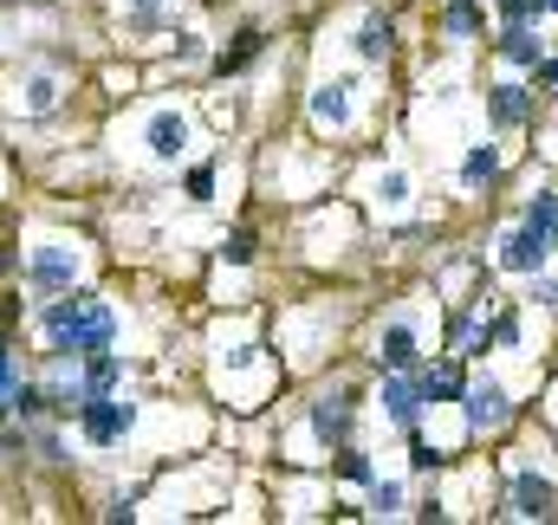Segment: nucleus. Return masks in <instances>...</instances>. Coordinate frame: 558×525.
Wrapping results in <instances>:
<instances>
[{"label":"nucleus","mask_w":558,"mask_h":525,"mask_svg":"<svg viewBox=\"0 0 558 525\" xmlns=\"http://www.w3.org/2000/svg\"><path fill=\"white\" fill-rule=\"evenodd\" d=\"M377 364H384V370H422L416 318H384V331H377Z\"/></svg>","instance_id":"obj_6"},{"label":"nucleus","mask_w":558,"mask_h":525,"mask_svg":"<svg viewBox=\"0 0 558 525\" xmlns=\"http://www.w3.org/2000/svg\"><path fill=\"white\" fill-rule=\"evenodd\" d=\"M390 52H397V26H390L384 13H371V20L357 26V59H364V65H384Z\"/></svg>","instance_id":"obj_16"},{"label":"nucleus","mask_w":558,"mask_h":525,"mask_svg":"<svg viewBox=\"0 0 558 525\" xmlns=\"http://www.w3.org/2000/svg\"><path fill=\"white\" fill-rule=\"evenodd\" d=\"M72 279H78V247H33V260H26V285L33 292H72Z\"/></svg>","instance_id":"obj_5"},{"label":"nucleus","mask_w":558,"mask_h":525,"mask_svg":"<svg viewBox=\"0 0 558 525\" xmlns=\"http://www.w3.org/2000/svg\"><path fill=\"white\" fill-rule=\"evenodd\" d=\"M7 266H13V254H7V247H0V272H7Z\"/></svg>","instance_id":"obj_38"},{"label":"nucleus","mask_w":558,"mask_h":525,"mask_svg":"<svg viewBox=\"0 0 558 525\" xmlns=\"http://www.w3.org/2000/svg\"><path fill=\"white\" fill-rule=\"evenodd\" d=\"M546 260H553V241H546L539 228H526V221L507 228V241H500V266H507V272H539Z\"/></svg>","instance_id":"obj_8"},{"label":"nucleus","mask_w":558,"mask_h":525,"mask_svg":"<svg viewBox=\"0 0 558 525\" xmlns=\"http://www.w3.org/2000/svg\"><path fill=\"white\" fill-rule=\"evenodd\" d=\"M533 305H546V312H558V279H539V285H533Z\"/></svg>","instance_id":"obj_34"},{"label":"nucleus","mask_w":558,"mask_h":525,"mask_svg":"<svg viewBox=\"0 0 558 525\" xmlns=\"http://www.w3.org/2000/svg\"><path fill=\"white\" fill-rule=\"evenodd\" d=\"M533 78H539V91H558V52H553V59H539V72H533Z\"/></svg>","instance_id":"obj_36"},{"label":"nucleus","mask_w":558,"mask_h":525,"mask_svg":"<svg viewBox=\"0 0 558 525\" xmlns=\"http://www.w3.org/2000/svg\"><path fill=\"white\" fill-rule=\"evenodd\" d=\"M494 52H500L507 65H520V72H539V59H546V39H539L533 26H507V33L494 39Z\"/></svg>","instance_id":"obj_13"},{"label":"nucleus","mask_w":558,"mask_h":525,"mask_svg":"<svg viewBox=\"0 0 558 525\" xmlns=\"http://www.w3.org/2000/svg\"><path fill=\"white\" fill-rule=\"evenodd\" d=\"M312 124L318 131H344L351 124V78H331L312 91Z\"/></svg>","instance_id":"obj_11"},{"label":"nucleus","mask_w":558,"mask_h":525,"mask_svg":"<svg viewBox=\"0 0 558 525\" xmlns=\"http://www.w3.org/2000/svg\"><path fill=\"white\" fill-rule=\"evenodd\" d=\"M215 195V169L202 162V169H189V202H208Z\"/></svg>","instance_id":"obj_31"},{"label":"nucleus","mask_w":558,"mask_h":525,"mask_svg":"<svg viewBox=\"0 0 558 525\" xmlns=\"http://www.w3.org/2000/svg\"><path fill=\"white\" fill-rule=\"evenodd\" d=\"M487 325H494V344H500V351H520V338H526V325H520V312H494Z\"/></svg>","instance_id":"obj_25"},{"label":"nucleus","mask_w":558,"mask_h":525,"mask_svg":"<svg viewBox=\"0 0 558 525\" xmlns=\"http://www.w3.org/2000/svg\"><path fill=\"white\" fill-rule=\"evenodd\" d=\"M52 402H46V383H13L7 390V415H26V422H39Z\"/></svg>","instance_id":"obj_22"},{"label":"nucleus","mask_w":558,"mask_h":525,"mask_svg":"<svg viewBox=\"0 0 558 525\" xmlns=\"http://www.w3.org/2000/svg\"><path fill=\"white\" fill-rule=\"evenodd\" d=\"M13 7H52V0H13Z\"/></svg>","instance_id":"obj_37"},{"label":"nucleus","mask_w":558,"mask_h":525,"mask_svg":"<svg viewBox=\"0 0 558 525\" xmlns=\"http://www.w3.org/2000/svg\"><path fill=\"white\" fill-rule=\"evenodd\" d=\"M403 500H410V493H403V480H371V513H377V520H397V513H403Z\"/></svg>","instance_id":"obj_24"},{"label":"nucleus","mask_w":558,"mask_h":525,"mask_svg":"<svg viewBox=\"0 0 558 525\" xmlns=\"http://www.w3.org/2000/svg\"><path fill=\"white\" fill-rule=\"evenodd\" d=\"M78 428H85V441L111 448V441H124V435L137 428V402H124V395H92V402L78 408Z\"/></svg>","instance_id":"obj_4"},{"label":"nucleus","mask_w":558,"mask_h":525,"mask_svg":"<svg viewBox=\"0 0 558 525\" xmlns=\"http://www.w3.org/2000/svg\"><path fill=\"white\" fill-rule=\"evenodd\" d=\"M182 149H189V118H182V111H156V118H149V156L175 162Z\"/></svg>","instance_id":"obj_15"},{"label":"nucleus","mask_w":558,"mask_h":525,"mask_svg":"<svg viewBox=\"0 0 558 525\" xmlns=\"http://www.w3.org/2000/svg\"><path fill=\"white\" fill-rule=\"evenodd\" d=\"M39 331H46V344H52L59 364H78V357L118 344V312L98 292L78 285V292H52V305L39 312Z\"/></svg>","instance_id":"obj_1"},{"label":"nucleus","mask_w":558,"mask_h":525,"mask_svg":"<svg viewBox=\"0 0 558 525\" xmlns=\"http://www.w3.org/2000/svg\"><path fill=\"white\" fill-rule=\"evenodd\" d=\"M26 441H33V448H39L46 461H65V435H59V428H33Z\"/></svg>","instance_id":"obj_29"},{"label":"nucleus","mask_w":558,"mask_h":525,"mask_svg":"<svg viewBox=\"0 0 558 525\" xmlns=\"http://www.w3.org/2000/svg\"><path fill=\"white\" fill-rule=\"evenodd\" d=\"M175 59H202V33H175Z\"/></svg>","instance_id":"obj_35"},{"label":"nucleus","mask_w":558,"mask_h":525,"mask_svg":"<svg viewBox=\"0 0 558 525\" xmlns=\"http://www.w3.org/2000/svg\"><path fill=\"white\" fill-rule=\"evenodd\" d=\"M507 500H513V513H520V520H553V513H558L553 480H539V474H520Z\"/></svg>","instance_id":"obj_12"},{"label":"nucleus","mask_w":558,"mask_h":525,"mask_svg":"<svg viewBox=\"0 0 558 525\" xmlns=\"http://www.w3.org/2000/svg\"><path fill=\"white\" fill-rule=\"evenodd\" d=\"M410 467H422V474H428V467H441V448H435L428 435H416V428H410Z\"/></svg>","instance_id":"obj_27"},{"label":"nucleus","mask_w":558,"mask_h":525,"mask_svg":"<svg viewBox=\"0 0 558 525\" xmlns=\"http://www.w3.org/2000/svg\"><path fill=\"white\" fill-rule=\"evenodd\" d=\"M546 13H558V0H546Z\"/></svg>","instance_id":"obj_39"},{"label":"nucleus","mask_w":558,"mask_h":525,"mask_svg":"<svg viewBox=\"0 0 558 525\" xmlns=\"http://www.w3.org/2000/svg\"><path fill=\"white\" fill-rule=\"evenodd\" d=\"M461 408H468V428L474 435H500L507 422H513V395L500 377H474L468 390H461Z\"/></svg>","instance_id":"obj_2"},{"label":"nucleus","mask_w":558,"mask_h":525,"mask_svg":"<svg viewBox=\"0 0 558 525\" xmlns=\"http://www.w3.org/2000/svg\"><path fill=\"white\" fill-rule=\"evenodd\" d=\"M377 402H384V422H397V428H416L422 408H428V395H422V377H416V370H390Z\"/></svg>","instance_id":"obj_7"},{"label":"nucleus","mask_w":558,"mask_h":525,"mask_svg":"<svg viewBox=\"0 0 558 525\" xmlns=\"http://www.w3.org/2000/svg\"><path fill=\"white\" fill-rule=\"evenodd\" d=\"M441 33L448 39H481L487 33V13L474 0H441Z\"/></svg>","instance_id":"obj_18"},{"label":"nucleus","mask_w":558,"mask_h":525,"mask_svg":"<svg viewBox=\"0 0 558 525\" xmlns=\"http://www.w3.org/2000/svg\"><path fill=\"white\" fill-rule=\"evenodd\" d=\"M118 383H124V357H118V351L78 357V390H85V402H92V395H118ZM85 402H78V408H85Z\"/></svg>","instance_id":"obj_9"},{"label":"nucleus","mask_w":558,"mask_h":525,"mask_svg":"<svg viewBox=\"0 0 558 525\" xmlns=\"http://www.w3.org/2000/svg\"><path fill=\"white\" fill-rule=\"evenodd\" d=\"M221 254H228L234 266H247V260H254V234H247V228H234V234L221 241Z\"/></svg>","instance_id":"obj_30"},{"label":"nucleus","mask_w":558,"mask_h":525,"mask_svg":"<svg viewBox=\"0 0 558 525\" xmlns=\"http://www.w3.org/2000/svg\"><path fill=\"white\" fill-rule=\"evenodd\" d=\"M461 390H468L461 357H441V364H428V370H422V395H428V402H461Z\"/></svg>","instance_id":"obj_17"},{"label":"nucleus","mask_w":558,"mask_h":525,"mask_svg":"<svg viewBox=\"0 0 558 525\" xmlns=\"http://www.w3.org/2000/svg\"><path fill=\"white\" fill-rule=\"evenodd\" d=\"M124 13H131L137 26H156V13H162V0H124Z\"/></svg>","instance_id":"obj_32"},{"label":"nucleus","mask_w":558,"mask_h":525,"mask_svg":"<svg viewBox=\"0 0 558 525\" xmlns=\"http://www.w3.org/2000/svg\"><path fill=\"white\" fill-rule=\"evenodd\" d=\"M13 390V344H7V331H0V395Z\"/></svg>","instance_id":"obj_33"},{"label":"nucleus","mask_w":558,"mask_h":525,"mask_svg":"<svg viewBox=\"0 0 558 525\" xmlns=\"http://www.w3.org/2000/svg\"><path fill=\"white\" fill-rule=\"evenodd\" d=\"M351 428H357V390H325L312 402V441L318 448H344L351 441Z\"/></svg>","instance_id":"obj_3"},{"label":"nucleus","mask_w":558,"mask_h":525,"mask_svg":"<svg viewBox=\"0 0 558 525\" xmlns=\"http://www.w3.org/2000/svg\"><path fill=\"white\" fill-rule=\"evenodd\" d=\"M494 175H500V143H474V149L461 156V182H468V188H487Z\"/></svg>","instance_id":"obj_19"},{"label":"nucleus","mask_w":558,"mask_h":525,"mask_svg":"<svg viewBox=\"0 0 558 525\" xmlns=\"http://www.w3.org/2000/svg\"><path fill=\"white\" fill-rule=\"evenodd\" d=\"M526 228H539L546 241H553V254H558V188H539L533 202H526V215H520Z\"/></svg>","instance_id":"obj_20"},{"label":"nucleus","mask_w":558,"mask_h":525,"mask_svg":"<svg viewBox=\"0 0 558 525\" xmlns=\"http://www.w3.org/2000/svg\"><path fill=\"white\" fill-rule=\"evenodd\" d=\"M539 13H546V0H500L507 26H539Z\"/></svg>","instance_id":"obj_26"},{"label":"nucleus","mask_w":558,"mask_h":525,"mask_svg":"<svg viewBox=\"0 0 558 525\" xmlns=\"http://www.w3.org/2000/svg\"><path fill=\"white\" fill-rule=\"evenodd\" d=\"M338 480H351V487H371L377 480V467H371V454H357L351 441L338 448Z\"/></svg>","instance_id":"obj_23"},{"label":"nucleus","mask_w":558,"mask_h":525,"mask_svg":"<svg viewBox=\"0 0 558 525\" xmlns=\"http://www.w3.org/2000/svg\"><path fill=\"white\" fill-rule=\"evenodd\" d=\"M377 195H384L390 208H397V202H410V175H403V169H384V175H377Z\"/></svg>","instance_id":"obj_28"},{"label":"nucleus","mask_w":558,"mask_h":525,"mask_svg":"<svg viewBox=\"0 0 558 525\" xmlns=\"http://www.w3.org/2000/svg\"><path fill=\"white\" fill-rule=\"evenodd\" d=\"M487 118H494L500 131H520V124L533 118V91H526V85H513V78L487 85Z\"/></svg>","instance_id":"obj_10"},{"label":"nucleus","mask_w":558,"mask_h":525,"mask_svg":"<svg viewBox=\"0 0 558 525\" xmlns=\"http://www.w3.org/2000/svg\"><path fill=\"white\" fill-rule=\"evenodd\" d=\"M260 52H267V33H260V26H241V33H234V46H228V52H215V78H234V72H247Z\"/></svg>","instance_id":"obj_14"},{"label":"nucleus","mask_w":558,"mask_h":525,"mask_svg":"<svg viewBox=\"0 0 558 525\" xmlns=\"http://www.w3.org/2000/svg\"><path fill=\"white\" fill-rule=\"evenodd\" d=\"M20 91H26V111H33V118H46V111L59 105V72H26V85H20Z\"/></svg>","instance_id":"obj_21"}]
</instances>
